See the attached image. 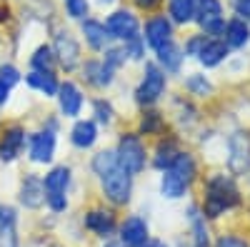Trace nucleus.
<instances>
[{
	"label": "nucleus",
	"instance_id": "22",
	"mask_svg": "<svg viewBox=\"0 0 250 247\" xmlns=\"http://www.w3.org/2000/svg\"><path fill=\"white\" fill-rule=\"evenodd\" d=\"M95 137H98V130H95V122H90V120H80V122H75V128H73V133H70V140H73V145L75 148H90L93 142H95Z\"/></svg>",
	"mask_w": 250,
	"mask_h": 247
},
{
	"label": "nucleus",
	"instance_id": "19",
	"mask_svg": "<svg viewBox=\"0 0 250 247\" xmlns=\"http://www.w3.org/2000/svg\"><path fill=\"white\" fill-rule=\"evenodd\" d=\"M228 48L225 45V40H218V38H208V43L203 45V50L198 53V60L205 65V68H215V65H220L223 60L228 57Z\"/></svg>",
	"mask_w": 250,
	"mask_h": 247
},
{
	"label": "nucleus",
	"instance_id": "38",
	"mask_svg": "<svg viewBox=\"0 0 250 247\" xmlns=\"http://www.w3.org/2000/svg\"><path fill=\"white\" fill-rule=\"evenodd\" d=\"M235 13L240 15V20L250 23V0H235Z\"/></svg>",
	"mask_w": 250,
	"mask_h": 247
},
{
	"label": "nucleus",
	"instance_id": "33",
	"mask_svg": "<svg viewBox=\"0 0 250 247\" xmlns=\"http://www.w3.org/2000/svg\"><path fill=\"white\" fill-rule=\"evenodd\" d=\"M125 57H128V50H125V48H105V60H103V63L115 70L118 65L125 63Z\"/></svg>",
	"mask_w": 250,
	"mask_h": 247
},
{
	"label": "nucleus",
	"instance_id": "29",
	"mask_svg": "<svg viewBox=\"0 0 250 247\" xmlns=\"http://www.w3.org/2000/svg\"><path fill=\"white\" fill-rule=\"evenodd\" d=\"M118 155L113 152V150H103V152H98L95 157H93V170L103 177L105 172H110L113 168H118Z\"/></svg>",
	"mask_w": 250,
	"mask_h": 247
},
{
	"label": "nucleus",
	"instance_id": "2",
	"mask_svg": "<svg viewBox=\"0 0 250 247\" xmlns=\"http://www.w3.org/2000/svg\"><path fill=\"white\" fill-rule=\"evenodd\" d=\"M193 180H195V160H193V155L180 152L178 160L165 170V175L160 180V192L168 200H178L188 192Z\"/></svg>",
	"mask_w": 250,
	"mask_h": 247
},
{
	"label": "nucleus",
	"instance_id": "3",
	"mask_svg": "<svg viewBox=\"0 0 250 247\" xmlns=\"http://www.w3.org/2000/svg\"><path fill=\"white\" fill-rule=\"evenodd\" d=\"M45 202L50 205L53 212H62L68 208V185H70V168H65V165H60V168H53L45 180Z\"/></svg>",
	"mask_w": 250,
	"mask_h": 247
},
{
	"label": "nucleus",
	"instance_id": "39",
	"mask_svg": "<svg viewBox=\"0 0 250 247\" xmlns=\"http://www.w3.org/2000/svg\"><path fill=\"white\" fill-rule=\"evenodd\" d=\"M133 3H135L138 8H143V10H153V8L160 5V0H133Z\"/></svg>",
	"mask_w": 250,
	"mask_h": 247
},
{
	"label": "nucleus",
	"instance_id": "34",
	"mask_svg": "<svg viewBox=\"0 0 250 247\" xmlns=\"http://www.w3.org/2000/svg\"><path fill=\"white\" fill-rule=\"evenodd\" d=\"M65 8L70 18H85L88 15V0H65Z\"/></svg>",
	"mask_w": 250,
	"mask_h": 247
},
{
	"label": "nucleus",
	"instance_id": "14",
	"mask_svg": "<svg viewBox=\"0 0 250 247\" xmlns=\"http://www.w3.org/2000/svg\"><path fill=\"white\" fill-rule=\"evenodd\" d=\"M23 145H25V130L23 128H8L0 137V160L3 162H13L20 152H23Z\"/></svg>",
	"mask_w": 250,
	"mask_h": 247
},
{
	"label": "nucleus",
	"instance_id": "5",
	"mask_svg": "<svg viewBox=\"0 0 250 247\" xmlns=\"http://www.w3.org/2000/svg\"><path fill=\"white\" fill-rule=\"evenodd\" d=\"M165 85H168V77H165V70H160L155 63L145 65V75L140 80V85L135 90V97L140 105H153V102L160 100V95L165 93Z\"/></svg>",
	"mask_w": 250,
	"mask_h": 247
},
{
	"label": "nucleus",
	"instance_id": "21",
	"mask_svg": "<svg viewBox=\"0 0 250 247\" xmlns=\"http://www.w3.org/2000/svg\"><path fill=\"white\" fill-rule=\"evenodd\" d=\"M83 35H85L88 45H90L93 50H103V48H108L110 35H108L105 25L98 23V20H85V23H83Z\"/></svg>",
	"mask_w": 250,
	"mask_h": 247
},
{
	"label": "nucleus",
	"instance_id": "4",
	"mask_svg": "<svg viewBox=\"0 0 250 247\" xmlns=\"http://www.w3.org/2000/svg\"><path fill=\"white\" fill-rule=\"evenodd\" d=\"M103 180V195H105L113 205H128L133 195V175L125 168H113L100 177Z\"/></svg>",
	"mask_w": 250,
	"mask_h": 247
},
{
	"label": "nucleus",
	"instance_id": "20",
	"mask_svg": "<svg viewBox=\"0 0 250 247\" xmlns=\"http://www.w3.org/2000/svg\"><path fill=\"white\" fill-rule=\"evenodd\" d=\"M83 70H85L88 82H93L95 88H105V85H110V82H113V68L105 65L103 60H88Z\"/></svg>",
	"mask_w": 250,
	"mask_h": 247
},
{
	"label": "nucleus",
	"instance_id": "28",
	"mask_svg": "<svg viewBox=\"0 0 250 247\" xmlns=\"http://www.w3.org/2000/svg\"><path fill=\"white\" fill-rule=\"evenodd\" d=\"M53 63H55V55H53V50H50L48 45H40V48L33 53V57H30V65H33V70H38V73H50Z\"/></svg>",
	"mask_w": 250,
	"mask_h": 247
},
{
	"label": "nucleus",
	"instance_id": "31",
	"mask_svg": "<svg viewBox=\"0 0 250 247\" xmlns=\"http://www.w3.org/2000/svg\"><path fill=\"white\" fill-rule=\"evenodd\" d=\"M163 130V117L160 113H145L140 120V133L143 135H158Z\"/></svg>",
	"mask_w": 250,
	"mask_h": 247
},
{
	"label": "nucleus",
	"instance_id": "26",
	"mask_svg": "<svg viewBox=\"0 0 250 247\" xmlns=\"http://www.w3.org/2000/svg\"><path fill=\"white\" fill-rule=\"evenodd\" d=\"M170 15L175 23H190L195 18V0H170Z\"/></svg>",
	"mask_w": 250,
	"mask_h": 247
},
{
	"label": "nucleus",
	"instance_id": "16",
	"mask_svg": "<svg viewBox=\"0 0 250 247\" xmlns=\"http://www.w3.org/2000/svg\"><path fill=\"white\" fill-rule=\"evenodd\" d=\"M15 210L10 205H0V247H18V230H15Z\"/></svg>",
	"mask_w": 250,
	"mask_h": 247
},
{
	"label": "nucleus",
	"instance_id": "17",
	"mask_svg": "<svg viewBox=\"0 0 250 247\" xmlns=\"http://www.w3.org/2000/svg\"><path fill=\"white\" fill-rule=\"evenodd\" d=\"M225 45L228 48H245L250 43V25L245 23V20L240 18H233V20H228L225 23Z\"/></svg>",
	"mask_w": 250,
	"mask_h": 247
},
{
	"label": "nucleus",
	"instance_id": "45",
	"mask_svg": "<svg viewBox=\"0 0 250 247\" xmlns=\"http://www.w3.org/2000/svg\"><path fill=\"white\" fill-rule=\"evenodd\" d=\"M193 247H198V245H193Z\"/></svg>",
	"mask_w": 250,
	"mask_h": 247
},
{
	"label": "nucleus",
	"instance_id": "13",
	"mask_svg": "<svg viewBox=\"0 0 250 247\" xmlns=\"http://www.w3.org/2000/svg\"><path fill=\"white\" fill-rule=\"evenodd\" d=\"M85 228L98 235V237H110L115 230H118V217L110 212V210H90L85 215Z\"/></svg>",
	"mask_w": 250,
	"mask_h": 247
},
{
	"label": "nucleus",
	"instance_id": "11",
	"mask_svg": "<svg viewBox=\"0 0 250 247\" xmlns=\"http://www.w3.org/2000/svg\"><path fill=\"white\" fill-rule=\"evenodd\" d=\"M55 55L60 60V65L65 70H73L78 63H80V48L73 40V35L68 30H60L55 35Z\"/></svg>",
	"mask_w": 250,
	"mask_h": 247
},
{
	"label": "nucleus",
	"instance_id": "10",
	"mask_svg": "<svg viewBox=\"0 0 250 247\" xmlns=\"http://www.w3.org/2000/svg\"><path fill=\"white\" fill-rule=\"evenodd\" d=\"M145 43L153 50L173 43V23L165 15H155L145 23Z\"/></svg>",
	"mask_w": 250,
	"mask_h": 247
},
{
	"label": "nucleus",
	"instance_id": "25",
	"mask_svg": "<svg viewBox=\"0 0 250 247\" xmlns=\"http://www.w3.org/2000/svg\"><path fill=\"white\" fill-rule=\"evenodd\" d=\"M28 85L35 88V90H40L43 95H55L58 88H60L58 80L53 77V73H38V70H33L28 75Z\"/></svg>",
	"mask_w": 250,
	"mask_h": 247
},
{
	"label": "nucleus",
	"instance_id": "15",
	"mask_svg": "<svg viewBox=\"0 0 250 247\" xmlns=\"http://www.w3.org/2000/svg\"><path fill=\"white\" fill-rule=\"evenodd\" d=\"M55 152V135L50 130L35 133L30 137V160L33 162H50Z\"/></svg>",
	"mask_w": 250,
	"mask_h": 247
},
{
	"label": "nucleus",
	"instance_id": "18",
	"mask_svg": "<svg viewBox=\"0 0 250 247\" xmlns=\"http://www.w3.org/2000/svg\"><path fill=\"white\" fill-rule=\"evenodd\" d=\"M58 97H60V110L62 115L68 117H75L80 115V108H83V95L78 90V85H73V82H62V85L58 88Z\"/></svg>",
	"mask_w": 250,
	"mask_h": 247
},
{
	"label": "nucleus",
	"instance_id": "30",
	"mask_svg": "<svg viewBox=\"0 0 250 247\" xmlns=\"http://www.w3.org/2000/svg\"><path fill=\"white\" fill-rule=\"evenodd\" d=\"M185 88L190 95H198V97H205V95H210L213 93V85H210V80H208L205 75H190L185 80Z\"/></svg>",
	"mask_w": 250,
	"mask_h": 247
},
{
	"label": "nucleus",
	"instance_id": "8",
	"mask_svg": "<svg viewBox=\"0 0 250 247\" xmlns=\"http://www.w3.org/2000/svg\"><path fill=\"white\" fill-rule=\"evenodd\" d=\"M105 30L110 38L115 40H125V43H130V40L138 38V30H140V23H138V18L128 10H118L108 18V23H105Z\"/></svg>",
	"mask_w": 250,
	"mask_h": 247
},
{
	"label": "nucleus",
	"instance_id": "41",
	"mask_svg": "<svg viewBox=\"0 0 250 247\" xmlns=\"http://www.w3.org/2000/svg\"><path fill=\"white\" fill-rule=\"evenodd\" d=\"M5 100H8V88L3 85V82H0V105H3Z\"/></svg>",
	"mask_w": 250,
	"mask_h": 247
},
{
	"label": "nucleus",
	"instance_id": "24",
	"mask_svg": "<svg viewBox=\"0 0 250 247\" xmlns=\"http://www.w3.org/2000/svg\"><path fill=\"white\" fill-rule=\"evenodd\" d=\"M178 155H180L178 142H175V140H165V142H160L158 150H155V160H153V165H155L158 170H168L170 165L178 160Z\"/></svg>",
	"mask_w": 250,
	"mask_h": 247
},
{
	"label": "nucleus",
	"instance_id": "1",
	"mask_svg": "<svg viewBox=\"0 0 250 247\" xmlns=\"http://www.w3.org/2000/svg\"><path fill=\"white\" fill-rule=\"evenodd\" d=\"M240 202H243V195L233 177L215 172L205 180V197H203V208H200L205 220H218L228 210H235Z\"/></svg>",
	"mask_w": 250,
	"mask_h": 247
},
{
	"label": "nucleus",
	"instance_id": "9",
	"mask_svg": "<svg viewBox=\"0 0 250 247\" xmlns=\"http://www.w3.org/2000/svg\"><path fill=\"white\" fill-rule=\"evenodd\" d=\"M118 230H120V242H123L125 247H140L143 242L150 240L148 222H145L143 217H138V215L125 217V220L118 225Z\"/></svg>",
	"mask_w": 250,
	"mask_h": 247
},
{
	"label": "nucleus",
	"instance_id": "23",
	"mask_svg": "<svg viewBox=\"0 0 250 247\" xmlns=\"http://www.w3.org/2000/svg\"><path fill=\"white\" fill-rule=\"evenodd\" d=\"M155 53H158V60H160V65H163L165 70H170V73L180 70V65H183V57H185L180 45H175V43H168V45L158 48Z\"/></svg>",
	"mask_w": 250,
	"mask_h": 247
},
{
	"label": "nucleus",
	"instance_id": "12",
	"mask_svg": "<svg viewBox=\"0 0 250 247\" xmlns=\"http://www.w3.org/2000/svg\"><path fill=\"white\" fill-rule=\"evenodd\" d=\"M20 202L28 210H38L45 205V185L38 175H28L23 180V185H20Z\"/></svg>",
	"mask_w": 250,
	"mask_h": 247
},
{
	"label": "nucleus",
	"instance_id": "6",
	"mask_svg": "<svg viewBox=\"0 0 250 247\" xmlns=\"http://www.w3.org/2000/svg\"><path fill=\"white\" fill-rule=\"evenodd\" d=\"M115 155H118L120 168H125L130 175L143 172V168H145V145L140 142L138 135H123L120 142H118Z\"/></svg>",
	"mask_w": 250,
	"mask_h": 247
},
{
	"label": "nucleus",
	"instance_id": "37",
	"mask_svg": "<svg viewBox=\"0 0 250 247\" xmlns=\"http://www.w3.org/2000/svg\"><path fill=\"white\" fill-rule=\"evenodd\" d=\"M208 43V38L205 35H195V38H190V40H188V45H185V53L188 55H195L198 57V53L203 50V45Z\"/></svg>",
	"mask_w": 250,
	"mask_h": 247
},
{
	"label": "nucleus",
	"instance_id": "27",
	"mask_svg": "<svg viewBox=\"0 0 250 247\" xmlns=\"http://www.w3.org/2000/svg\"><path fill=\"white\" fill-rule=\"evenodd\" d=\"M195 15H198V23H205V20H213V18H223L220 0H195Z\"/></svg>",
	"mask_w": 250,
	"mask_h": 247
},
{
	"label": "nucleus",
	"instance_id": "42",
	"mask_svg": "<svg viewBox=\"0 0 250 247\" xmlns=\"http://www.w3.org/2000/svg\"><path fill=\"white\" fill-rule=\"evenodd\" d=\"M5 20H8V8L0 5V23H5Z\"/></svg>",
	"mask_w": 250,
	"mask_h": 247
},
{
	"label": "nucleus",
	"instance_id": "35",
	"mask_svg": "<svg viewBox=\"0 0 250 247\" xmlns=\"http://www.w3.org/2000/svg\"><path fill=\"white\" fill-rule=\"evenodd\" d=\"M18 80H20V73H18L13 65H3V68H0V82H3V85H5L8 90L15 85Z\"/></svg>",
	"mask_w": 250,
	"mask_h": 247
},
{
	"label": "nucleus",
	"instance_id": "36",
	"mask_svg": "<svg viewBox=\"0 0 250 247\" xmlns=\"http://www.w3.org/2000/svg\"><path fill=\"white\" fill-rule=\"evenodd\" d=\"M95 115H98V120L103 122V125H108V122L113 120V108L108 105V102L98 100V102H95Z\"/></svg>",
	"mask_w": 250,
	"mask_h": 247
},
{
	"label": "nucleus",
	"instance_id": "40",
	"mask_svg": "<svg viewBox=\"0 0 250 247\" xmlns=\"http://www.w3.org/2000/svg\"><path fill=\"white\" fill-rule=\"evenodd\" d=\"M140 247H168L163 240H148V242H143Z\"/></svg>",
	"mask_w": 250,
	"mask_h": 247
},
{
	"label": "nucleus",
	"instance_id": "44",
	"mask_svg": "<svg viewBox=\"0 0 250 247\" xmlns=\"http://www.w3.org/2000/svg\"><path fill=\"white\" fill-rule=\"evenodd\" d=\"M103 3H110V0H103Z\"/></svg>",
	"mask_w": 250,
	"mask_h": 247
},
{
	"label": "nucleus",
	"instance_id": "43",
	"mask_svg": "<svg viewBox=\"0 0 250 247\" xmlns=\"http://www.w3.org/2000/svg\"><path fill=\"white\" fill-rule=\"evenodd\" d=\"M103 247H125V245H123V242H105Z\"/></svg>",
	"mask_w": 250,
	"mask_h": 247
},
{
	"label": "nucleus",
	"instance_id": "32",
	"mask_svg": "<svg viewBox=\"0 0 250 247\" xmlns=\"http://www.w3.org/2000/svg\"><path fill=\"white\" fill-rule=\"evenodd\" d=\"M213 247H250V242L243 237V235H233V232H225V235H218Z\"/></svg>",
	"mask_w": 250,
	"mask_h": 247
},
{
	"label": "nucleus",
	"instance_id": "7",
	"mask_svg": "<svg viewBox=\"0 0 250 247\" xmlns=\"http://www.w3.org/2000/svg\"><path fill=\"white\" fill-rule=\"evenodd\" d=\"M228 168L233 175L250 172V133L240 130L228 140Z\"/></svg>",
	"mask_w": 250,
	"mask_h": 247
}]
</instances>
